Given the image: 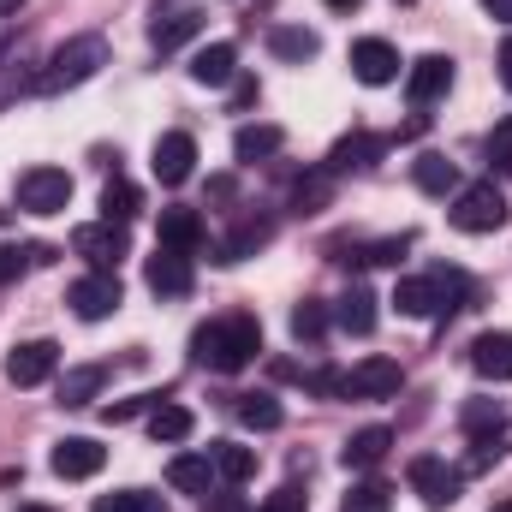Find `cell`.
I'll return each mask as SVG.
<instances>
[{
    "label": "cell",
    "instance_id": "cell-8",
    "mask_svg": "<svg viewBox=\"0 0 512 512\" xmlns=\"http://www.w3.org/2000/svg\"><path fill=\"white\" fill-rule=\"evenodd\" d=\"M405 382V370L393 364V358H364V364H352L346 376H340V393L346 399H393Z\"/></svg>",
    "mask_w": 512,
    "mask_h": 512
},
{
    "label": "cell",
    "instance_id": "cell-46",
    "mask_svg": "<svg viewBox=\"0 0 512 512\" xmlns=\"http://www.w3.org/2000/svg\"><path fill=\"white\" fill-rule=\"evenodd\" d=\"M322 6H334V12H358L364 0H322Z\"/></svg>",
    "mask_w": 512,
    "mask_h": 512
},
{
    "label": "cell",
    "instance_id": "cell-26",
    "mask_svg": "<svg viewBox=\"0 0 512 512\" xmlns=\"http://www.w3.org/2000/svg\"><path fill=\"white\" fill-rule=\"evenodd\" d=\"M328 203H334V173H328V167L292 179V215H322Z\"/></svg>",
    "mask_w": 512,
    "mask_h": 512
},
{
    "label": "cell",
    "instance_id": "cell-18",
    "mask_svg": "<svg viewBox=\"0 0 512 512\" xmlns=\"http://www.w3.org/2000/svg\"><path fill=\"white\" fill-rule=\"evenodd\" d=\"M387 447H393V429L370 423V429H358V435L340 447V465H346V471H376L387 459Z\"/></svg>",
    "mask_w": 512,
    "mask_h": 512
},
{
    "label": "cell",
    "instance_id": "cell-11",
    "mask_svg": "<svg viewBox=\"0 0 512 512\" xmlns=\"http://www.w3.org/2000/svg\"><path fill=\"white\" fill-rule=\"evenodd\" d=\"M48 465H54V477L84 483V477H96V471L108 465V447H102V441H90V435H66V441L48 453Z\"/></svg>",
    "mask_w": 512,
    "mask_h": 512
},
{
    "label": "cell",
    "instance_id": "cell-34",
    "mask_svg": "<svg viewBox=\"0 0 512 512\" xmlns=\"http://www.w3.org/2000/svg\"><path fill=\"white\" fill-rule=\"evenodd\" d=\"M322 334H328V304H322V298H304V304H292V340L316 346Z\"/></svg>",
    "mask_w": 512,
    "mask_h": 512
},
{
    "label": "cell",
    "instance_id": "cell-29",
    "mask_svg": "<svg viewBox=\"0 0 512 512\" xmlns=\"http://www.w3.org/2000/svg\"><path fill=\"white\" fill-rule=\"evenodd\" d=\"M209 459H215V477H221V483H251V477H256V453H251V447L215 441V447H209Z\"/></svg>",
    "mask_w": 512,
    "mask_h": 512
},
{
    "label": "cell",
    "instance_id": "cell-5",
    "mask_svg": "<svg viewBox=\"0 0 512 512\" xmlns=\"http://www.w3.org/2000/svg\"><path fill=\"white\" fill-rule=\"evenodd\" d=\"M66 304H72V316H78V322H108V316L126 304V292H120V274H102V268H90L84 280H72Z\"/></svg>",
    "mask_w": 512,
    "mask_h": 512
},
{
    "label": "cell",
    "instance_id": "cell-35",
    "mask_svg": "<svg viewBox=\"0 0 512 512\" xmlns=\"http://www.w3.org/2000/svg\"><path fill=\"white\" fill-rule=\"evenodd\" d=\"M96 512H167V501L149 489H114V495H96Z\"/></svg>",
    "mask_w": 512,
    "mask_h": 512
},
{
    "label": "cell",
    "instance_id": "cell-43",
    "mask_svg": "<svg viewBox=\"0 0 512 512\" xmlns=\"http://www.w3.org/2000/svg\"><path fill=\"white\" fill-rule=\"evenodd\" d=\"M483 12H489V18H501V24H512V0H483Z\"/></svg>",
    "mask_w": 512,
    "mask_h": 512
},
{
    "label": "cell",
    "instance_id": "cell-22",
    "mask_svg": "<svg viewBox=\"0 0 512 512\" xmlns=\"http://www.w3.org/2000/svg\"><path fill=\"white\" fill-rule=\"evenodd\" d=\"M191 429H197V417H191V411H185L179 399H155V405H149V435H155V441L179 447V441H185Z\"/></svg>",
    "mask_w": 512,
    "mask_h": 512
},
{
    "label": "cell",
    "instance_id": "cell-41",
    "mask_svg": "<svg viewBox=\"0 0 512 512\" xmlns=\"http://www.w3.org/2000/svg\"><path fill=\"white\" fill-rule=\"evenodd\" d=\"M203 507L209 512H245V501L239 495H203Z\"/></svg>",
    "mask_w": 512,
    "mask_h": 512
},
{
    "label": "cell",
    "instance_id": "cell-14",
    "mask_svg": "<svg viewBox=\"0 0 512 512\" xmlns=\"http://www.w3.org/2000/svg\"><path fill=\"white\" fill-rule=\"evenodd\" d=\"M155 179L161 185H185L191 179V167H197V137L191 131H167V137H155Z\"/></svg>",
    "mask_w": 512,
    "mask_h": 512
},
{
    "label": "cell",
    "instance_id": "cell-17",
    "mask_svg": "<svg viewBox=\"0 0 512 512\" xmlns=\"http://www.w3.org/2000/svg\"><path fill=\"white\" fill-rule=\"evenodd\" d=\"M471 370L483 382H512V334H477L471 340Z\"/></svg>",
    "mask_w": 512,
    "mask_h": 512
},
{
    "label": "cell",
    "instance_id": "cell-39",
    "mask_svg": "<svg viewBox=\"0 0 512 512\" xmlns=\"http://www.w3.org/2000/svg\"><path fill=\"white\" fill-rule=\"evenodd\" d=\"M149 405H155V393H137V399H120V405H102V417H108V423H126V417L149 411Z\"/></svg>",
    "mask_w": 512,
    "mask_h": 512
},
{
    "label": "cell",
    "instance_id": "cell-50",
    "mask_svg": "<svg viewBox=\"0 0 512 512\" xmlns=\"http://www.w3.org/2000/svg\"><path fill=\"white\" fill-rule=\"evenodd\" d=\"M399 6H411V0H399Z\"/></svg>",
    "mask_w": 512,
    "mask_h": 512
},
{
    "label": "cell",
    "instance_id": "cell-44",
    "mask_svg": "<svg viewBox=\"0 0 512 512\" xmlns=\"http://www.w3.org/2000/svg\"><path fill=\"white\" fill-rule=\"evenodd\" d=\"M495 66H501V78H507V84H512V36H507V42H501V60H495Z\"/></svg>",
    "mask_w": 512,
    "mask_h": 512
},
{
    "label": "cell",
    "instance_id": "cell-10",
    "mask_svg": "<svg viewBox=\"0 0 512 512\" xmlns=\"http://www.w3.org/2000/svg\"><path fill=\"white\" fill-rule=\"evenodd\" d=\"M447 90H453V60H447V54H423V60L405 66V96H411V108H429V102H441Z\"/></svg>",
    "mask_w": 512,
    "mask_h": 512
},
{
    "label": "cell",
    "instance_id": "cell-33",
    "mask_svg": "<svg viewBox=\"0 0 512 512\" xmlns=\"http://www.w3.org/2000/svg\"><path fill=\"white\" fill-rule=\"evenodd\" d=\"M108 382V370L102 364H84V370H66V382H60V405H90L96 393Z\"/></svg>",
    "mask_w": 512,
    "mask_h": 512
},
{
    "label": "cell",
    "instance_id": "cell-31",
    "mask_svg": "<svg viewBox=\"0 0 512 512\" xmlns=\"http://www.w3.org/2000/svg\"><path fill=\"white\" fill-rule=\"evenodd\" d=\"M459 185V167L447 161V155H417V191H429V197H447Z\"/></svg>",
    "mask_w": 512,
    "mask_h": 512
},
{
    "label": "cell",
    "instance_id": "cell-20",
    "mask_svg": "<svg viewBox=\"0 0 512 512\" xmlns=\"http://www.w3.org/2000/svg\"><path fill=\"white\" fill-rule=\"evenodd\" d=\"M268 239H274V221H268V215H239V227L215 245V262H239V256L262 251Z\"/></svg>",
    "mask_w": 512,
    "mask_h": 512
},
{
    "label": "cell",
    "instance_id": "cell-42",
    "mask_svg": "<svg viewBox=\"0 0 512 512\" xmlns=\"http://www.w3.org/2000/svg\"><path fill=\"white\" fill-rule=\"evenodd\" d=\"M256 102V78H239V84H233V108H251Z\"/></svg>",
    "mask_w": 512,
    "mask_h": 512
},
{
    "label": "cell",
    "instance_id": "cell-30",
    "mask_svg": "<svg viewBox=\"0 0 512 512\" xmlns=\"http://www.w3.org/2000/svg\"><path fill=\"white\" fill-rule=\"evenodd\" d=\"M131 215H143V191H137L131 179H108V191H102V221H120V227H126Z\"/></svg>",
    "mask_w": 512,
    "mask_h": 512
},
{
    "label": "cell",
    "instance_id": "cell-40",
    "mask_svg": "<svg viewBox=\"0 0 512 512\" xmlns=\"http://www.w3.org/2000/svg\"><path fill=\"white\" fill-rule=\"evenodd\" d=\"M268 501H274V507H280V512H304V507H310V501H304V495H298V489H292V483H286V489H280V495H268Z\"/></svg>",
    "mask_w": 512,
    "mask_h": 512
},
{
    "label": "cell",
    "instance_id": "cell-48",
    "mask_svg": "<svg viewBox=\"0 0 512 512\" xmlns=\"http://www.w3.org/2000/svg\"><path fill=\"white\" fill-rule=\"evenodd\" d=\"M18 512H54V507H18Z\"/></svg>",
    "mask_w": 512,
    "mask_h": 512
},
{
    "label": "cell",
    "instance_id": "cell-28",
    "mask_svg": "<svg viewBox=\"0 0 512 512\" xmlns=\"http://www.w3.org/2000/svg\"><path fill=\"white\" fill-rule=\"evenodd\" d=\"M459 429H465L471 441H495V435L507 429V411H501L495 399H471V405L459 411Z\"/></svg>",
    "mask_w": 512,
    "mask_h": 512
},
{
    "label": "cell",
    "instance_id": "cell-12",
    "mask_svg": "<svg viewBox=\"0 0 512 512\" xmlns=\"http://www.w3.org/2000/svg\"><path fill=\"white\" fill-rule=\"evenodd\" d=\"M60 370V346L54 340H24L12 358H6V382L12 387H42Z\"/></svg>",
    "mask_w": 512,
    "mask_h": 512
},
{
    "label": "cell",
    "instance_id": "cell-16",
    "mask_svg": "<svg viewBox=\"0 0 512 512\" xmlns=\"http://www.w3.org/2000/svg\"><path fill=\"white\" fill-rule=\"evenodd\" d=\"M191 78H197L203 90L233 84V78H239V48H233V42H209V48H197V54H191Z\"/></svg>",
    "mask_w": 512,
    "mask_h": 512
},
{
    "label": "cell",
    "instance_id": "cell-6",
    "mask_svg": "<svg viewBox=\"0 0 512 512\" xmlns=\"http://www.w3.org/2000/svg\"><path fill=\"white\" fill-rule=\"evenodd\" d=\"M411 489L423 495V507H429V512H441V507H453V501H459L465 471H453V465H447V459H435V453H417V459H411Z\"/></svg>",
    "mask_w": 512,
    "mask_h": 512
},
{
    "label": "cell",
    "instance_id": "cell-38",
    "mask_svg": "<svg viewBox=\"0 0 512 512\" xmlns=\"http://www.w3.org/2000/svg\"><path fill=\"white\" fill-rule=\"evenodd\" d=\"M30 268V245H0V286H12Z\"/></svg>",
    "mask_w": 512,
    "mask_h": 512
},
{
    "label": "cell",
    "instance_id": "cell-36",
    "mask_svg": "<svg viewBox=\"0 0 512 512\" xmlns=\"http://www.w3.org/2000/svg\"><path fill=\"white\" fill-rule=\"evenodd\" d=\"M340 512H393V489H387L382 477H370V483H358V489L346 495Z\"/></svg>",
    "mask_w": 512,
    "mask_h": 512
},
{
    "label": "cell",
    "instance_id": "cell-9",
    "mask_svg": "<svg viewBox=\"0 0 512 512\" xmlns=\"http://www.w3.org/2000/svg\"><path fill=\"white\" fill-rule=\"evenodd\" d=\"M143 280H149V292H155V298H185V292L197 286L191 256H185V251H167V245H155V256L143 262Z\"/></svg>",
    "mask_w": 512,
    "mask_h": 512
},
{
    "label": "cell",
    "instance_id": "cell-21",
    "mask_svg": "<svg viewBox=\"0 0 512 512\" xmlns=\"http://www.w3.org/2000/svg\"><path fill=\"white\" fill-rule=\"evenodd\" d=\"M376 304H382V298H376L370 286H352V292L334 304V322H340L346 334H358V340H364V334H376Z\"/></svg>",
    "mask_w": 512,
    "mask_h": 512
},
{
    "label": "cell",
    "instance_id": "cell-24",
    "mask_svg": "<svg viewBox=\"0 0 512 512\" xmlns=\"http://www.w3.org/2000/svg\"><path fill=\"white\" fill-rule=\"evenodd\" d=\"M197 30H203V18H197L191 6H179V12H167V18H155V24H149V42H155V54H173V48H179V42H191Z\"/></svg>",
    "mask_w": 512,
    "mask_h": 512
},
{
    "label": "cell",
    "instance_id": "cell-25",
    "mask_svg": "<svg viewBox=\"0 0 512 512\" xmlns=\"http://www.w3.org/2000/svg\"><path fill=\"white\" fill-rule=\"evenodd\" d=\"M268 54H280V60H316L322 54V36L304 30V24H274L268 30Z\"/></svg>",
    "mask_w": 512,
    "mask_h": 512
},
{
    "label": "cell",
    "instance_id": "cell-4",
    "mask_svg": "<svg viewBox=\"0 0 512 512\" xmlns=\"http://www.w3.org/2000/svg\"><path fill=\"white\" fill-rule=\"evenodd\" d=\"M66 203H72L66 167H24L18 173V209L24 215H66Z\"/></svg>",
    "mask_w": 512,
    "mask_h": 512
},
{
    "label": "cell",
    "instance_id": "cell-49",
    "mask_svg": "<svg viewBox=\"0 0 512 512\" xmlns=\"http://www.w3.org/2000/svg\"><path fill=\"white\" fill-rule=\"evenodd\" d=\"M256 512H280V507H274V501H268V507H256Z\"/></svg>",
    "mask_w": 512,
    "mask_h": 512
},
{
    "label": "cell",
    "instance_id": "cell-19",
    "mask_svg": "<svg viewBox=\"0 0 512 512\" xmlns=\"http://www.w3.org/2000/svg\"><path fill=\"white\" fill-rule=\"evenodd\" d=\"M167 483L179 489V495H209V483H215V459L209 453H173L167 459Z\"/></svg>",
    "mask_w": 512,
    "mask_h": 512
},
{
    "label": "cell",
    "instance_id": "cell-13",
    "mask_svg": "<svg viewBox=\"0 0 512 512\" xmlns=\"http://www.w3.org/2000/svg\"><path fill=\"white\" fill-rule=\"evenodd\" d=\"M352 78L358 84H370V90H382L399 78V48L382 42V36H364V42H352Z\"/></svg>",
    "mask_w": 512,
    "mask_h": 512
},
{
    "label": "cell",
    "instance_id": "cell-47",
    "mask_svg": "<svg viewBox=\"0 0 512 512\" xmlns=\"http://www.w3.org/2000/svg\"><path fill=\"white\" fill-rule=\"evenodd\" d=\"M489 512H512V501H495V507H489Z\"/></svg>",
    "mask_w": 512,
    "mask_h": 512
},
{
    "label": "cell",
    "instance_id": "cell-1",
    "mask_svg": "<svg viewBox=\"0 0 512 512\" xmlns=\"http://www.w3.org/2000/svg\"><path fill=\"white\" fill-rule=\"evenodd\" d=\"M256 352H262V322H256L251 310L221 316V322H209V328L191 334V358L203 370H215V376H239Z\"/></svg>",
    "mask_w": 512,
    "mask_h": 512
},
{
    "label": "cell",
    "instance_id": "cell-7",
    "mask_svg": "<svg viewBox=\"0 0 512 512\" xmlns=\"http://www.w3.org/2000/svg\"><path fill=\"white\" fill-rule=\"evenodd\" d=\"M72 251L84 256L90 268L114 274V268L126 262L131 239H126V227H120V221H90V227H78V233H72Z\"/></svg>",
    "mask_w": 512,
    "mask_h": 512
},
{
    "label": "cell",
    "instance_id": "cell-15",
    "mask_svg": "<svg viewBox=\"0 0 512 512\" xmlns=\"http://www.w3.org/2000/svg\"><path fill=\"white\" fill-rule=\"evenodd\" d=\"M382 149L387 143L376 137V131H346V137L328 149V173H334V179H340V173H364V167L382 161Z\"/></svg>",
    "mask_w": 512,
    "mask_h": 512
},
{
    "label": "cell",
    "instance_id": "cell-23",
    "mask_svg": "<svg viewBox=\"0 0 512 512\" xmlns=\"http://www.w3.org/2000/svg\"><path fill=\"white\" fill-rule=\"evenodd\" d=\"M161 245L191 256L203 245V215H197V209H161Z\"/></svg>",
    "mask_w": 512,
    "mask_h": 512
},
{
    "label": "cell",
    "instance_id": "cell-2",
    "mask_svg": "<svg viewBox=\"0 0 512 512\" xmlns=\"http://www.w3.org/2000/svg\"><path fill=\"white\" fill-rule=\"evenodd\" d=\"M108 66V42L90 30V36H72V42H60L54 54H48V66H42V78H36V90L42 96H60V90H78V84H90L96 72Z\"/></svg>",
    "mask_w": 512,
    "mask_h": 512
},
{
    "label": "cell",
    "instance_id": "cell-37",
    "mask_svg": "<svg viewBox=\"0 0 512 512\" xmlns=\"http://www.w3.org/2000/svg\"><path fill=\"white\" fill-rule=\"evenodd\" d=\"M489 161H495L501 173H512V114H507L495 131H489Z\"/></svg>",
    "mask_w": 512,
    "mask_h": 512
},
{
    "label": "cell",
    "instance_id": "cell-3",
    "mask_svg": "<svg viewBox=\"0 0 512 512\" xmlns=\"http://www.w3.org/2000/svg\"><path fill=\"white\" fill-rule=\"evenodd\" d=\"M507 197H501V185L495 179H477V185H465L459 197H453V209H447V221L459 227V233H501L507 227Z\"/></svg>",
    "mask_w": 512,
    "mask_h": 512
},
{
    "label": "cell",
    "instance_id": "cell-27",
    "mask_svg": "<svg viewBox=\"0 0 512 512\" xmlns=\"http://www.w3.org/2000/svg\"><path fill=\"white\" fill-rule=\"evenodd\" d=\"M280 143H286V131H280V126H239V137H233V155H239L245 167H256V161L280 155Z\"/></svg>",
    "mask_w": 512,
    "mask_h": 512
},
{
    "label": "cell",
    "instance_id": "cell-45",
    "mask_svg": "<svg viewBox=\"0 0 512 512\" xmlns=\"http://www.w3.org/2000/svg\"><path fill=\"white\" fill-rule=\"evenodd\" d=\"M24 6H30V0H0V18H18Z\"/></svg>",
    "mask_w": 512,
    "mask_h": 512
},
{
    "label": "cell",
    "instance_id": "cell-32",
    "mask_svg": "<svg viewBox=\"0 0 512 512\" xmlns=\"http://www.w3.org/2000/svg\"><path fill=\"white\" fill-rule=\"evenodd\" d=\"M239 423H245V429H280L286 411H280L274 393H239Z\"/></svg>",
    "mask_w": 512,
    "mask_h": 512
}]
</instances>
